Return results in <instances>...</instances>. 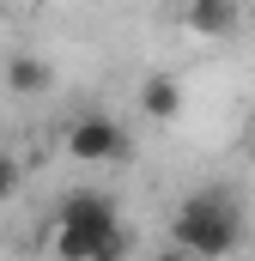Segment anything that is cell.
<instances>
[{
    "mask_svg": "<svg viewBox=\"0 0 255 261\" xmlns=\"http://www.w3.org/2000/svg\"><path fill=\"white\" fill-rule=\"evenodd\" d=\"M134 249V231L116 219L110 195L79 189L55 213V261H122Z\"/></svg>",
    "mask_w": 255,
    "mask_h": 261,
    "instance_id": "1",
    "label": "cell"
},
{
    "mask_svg": "<svg viewBox=\"0 0 255 261\" xmlns=\"http://www.w3.org/2000/svg\"><path fill=\"white\" fill-rule=\"evenodd\" d=\"M243 243V206L231 189H194L170 219V249L189 261H225Z\"/></svg>",
    "mask_w": 255,
    "mask_h": 261,
    "instance_id": "2",
    "label": "cell"
},
{
    "mask_svg": "<svg viewBox=\"0 0 255 261\" xmlns=\"http://www.w3.org/2000/svg\"><path fill=\"white\" fill-rule=\"evenodd\" d=\"M67 152L79 158V164H116V158H128L134 146H128V134L110 122V116H79L73 128H67Z\"/></svg>",
    "mask_w": 255,
    "mask_h": 261,
    "instance_id": "3",
    "label": "cell"
},
{
    "mask_svg": "<svg viewBox=\"0 0 255 261\" xmlns=\"http://www.w3.org/2000/svg\"><path fill=\"white\" fill-rule=\"evenodd\" d=\"M140 110H146L152 122H170V116L183 110V85H176L170 73H152V79L140 85Z\"/></svg>",
    "mask_w": 255,
    "mask_h": 261,
    "instance_id": "4",
    "label": "cell"
},
{
    "mask_svg": "<svg viewBox=\"0 0 255 261\" xmlns=\"http://www.w3.org/2000/svg\"><path fill=\"white\" fill-rule=\"evenodd\" d=\"M183 24H189V31H207V37H225V31L237 24V6H219V0H200V6H189V12H183Z\"/></svg>",
    "mask_w": 255,
    "mask_h": 261,
    "instance_id": "5",
    "label": "cell"
},
{
    "mask_svg": "<svg viewBox=\"0 0 255 261\" xmlns=\"http://www.w3.org/2000/svg\"><path fill=\"white\" fill-rule=\"evenodd\" d=\"M6 85H12L18 97L43 91V85H49V61H37V55H12V61H6Z\"/></svg>",
    "mask_w": 255,
    "mask_h": 261,
    "instance_id": "6",
    "label": "cell"
},
{
    "mask_svg": "<svg viewBox=\"0 0 255 261\" xmlns=\"http://www.w3.org/2000/svg\"><path fill=\"white\" fill-rule=\"evenodd\" d=\"M18 182H24V164H18L12 152H0V206L18 200Z\"/></svg>",
    "mask_w": 255,
    "mask_h": 261,
    "instance_id": "7",
    "label": "cell"
},
{
    "mask_svg": "<svg viewBox=\"0 0 255 261\" xmlns=\"http://www.w3.org/2000/svg\"><path fill=\"white\" fill-rule=\"evenodd\" d=\"M152 261H189V255H183V249H164V255H152Z\"/></svg>",
    "mask_w": 255,
    "mask_h": 261,
    "instance_id": "8",
    "label": "cell"
}]
</instances>
